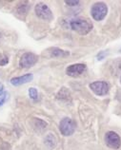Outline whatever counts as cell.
I'll return each instance as SVG.
<instances>
[{"instance_id": "cell-1", "label": "cell", "mask_w": 121, "mask_h": 150, "mask_svg": "<svg viewBox=\"0 0 121 150\" xmlns=\"http://www.w3.org/2000/svg\"><path fill=\"white\" fill-rule=\"evenodd\" d=\"M70 27L80 35H86L93 30V24L86 18H75L70 22Z\"/></svg>"}, {"instance_id": "cell-2", "label": "cell", "mask_w": 121, "mask_h": 150, "mask_svg": "<svg viewBox=\"0 0 121 150\" xmlns=\"http://www.w3.org/2000/svg\"><path fill=\"white\" fill-rule=\"evenodd\" d=\"M108 13V8L103 2H97L93 4L91 9L92 17L96 21H101L106 17Z\"/></svg>"}, {"instance_id": "cell-3", "label": "cell", "mask_w": 121, "mask_h": 150, "mask_svg": "<svg viewBox=\"0 0 121 150\" xmlns=\"http://www.w3.org/2000/svg\"><path fill=\"white\" fill-rule=\"evenodd\" d=\"M76 129V124L71 118H64L62 119L59 125V130L62 135L71 136L75 133Z\"/></svg>"}, {"instance_id": "cell-4", "label": "cell", "mask_w": 121, "mask_h": 150, "mask_svg": "<svg viewBox=\"0 0 121 150\" xmlns=\"http://www.w3.org/2000/svg\"><path fill=\"white\" fill-rule=\"evenodd\" d=\"M36 11V14L42 20L51 21L53 19V14L52 13L51 9L44 3H38L36 5L34 8Z\"/></svg>"}, {"instance_id": "cell-5", "label": "cell", "mask_w": 121, "mask_h": 150, "mask_svg": "<svg viewBox=\"0 0 121 150\" xmlns=\"http://www.w3.org/2000/svg\"><path fill=\"white\" fill-rule=\"evenodd\" d=\"M38 61V56L32 52H26L19 60V66L21 69H29L34 66Z\"/></svg>"}, {"instance_id": "cell-6", "label": "cell", "mask_w": 121, "mask_h": 150, "mask_svg": "<svg viewBox=\"0 0 121 150\" xmlns=\"http://www.w3.org/2000/svg\"><path fill=\"white\" fill-rule=\"evenodd\" d=\"M105 142L109 147L112 149H118L121 145V140L117 133L114 131H109L105 135Z\"/></svg>"}, {"instance_id": "cell-7", "label": "cell", "mask_w": 121, "mask_h": 150, "mask_svg": "<svg viewBox=\"0 0 121 150\" xmlns=\"http://www.w3.org/2000/svg\"><path fill=\"white\" fill-rule=\"evenodd\" d=\"M90 88H91L95 94L98 96L106 95L109 92V85L106 82L98 81V82H93L90 85Z\"/></svg>"}, {"instance_id": "cell-8", "label": "cell", "mask_w": 121, "mask_h": 150, "mask_svg": "<svg viewBox=\"0 0 121 150\" xmlns=\"http://www.w3.org/2000/svg\"><path fill=\"white\" fill-rule=\"evenodd\" d=\"M86 69H87V67H86L85 64H73L68 67L67 69H66V73L69 76L77 77L82 73H84L86 71Z\"/></svg>"}, {"instance_id": "cell-9", "label": "cell", "mask_w": 121, "mask_h": 150, "mask_svg": "<svg viewBox=\"0 0 121 150\" xmlns=\"http://www.w3.org/2000/svg\"><path fill=\"white\" fill-rule=\"evenodd\" d=\"M33 79V75L32 73H28L25 74L23 76H19V77H14L11 80V84L14 86H18L21 85L27 84V83L31 82Z\"/></svg>"}, {"instance_id": "cell-10", "label": "cell", "mask_w": 121, "mask_h": 150, "mask_svg": "<svg viewBox=\"0 0 121 150\" xmlns=\"http://www.w3.org/2000/svg\"><path fill=\"white\" fill-rule=\"evenodd\" d=\"M49 56L50 57H53V58H64V57H67L70 55V52L67 50H61L59 48H52V49H49Z\"/></svg>"}, {"instance_id": "cell-11", "label": "cell", "mask_w": 121, "mask_h": 150, "mask_svg": "<svg viewBox=\"0 0 121 150\" xmlns=\"http://www.w3.org/2000/svg\"><path fill=\"white\" fill-rule=\"evenodd\" d=\"M29 9H30V5H29V3L28 2H23L21 4H19V5L17 6L16 8V14H17V16H19V15H22L23 14V18H25L26 16V14L28 13V11H29Z\"/></svg>"}, {"instance_id": "cell-12", "label": "cell", "mask_w": 121, "mask_h": 150, "mask_svg": "<svg viewBox=\"0 0 121 150\" xmlns=\"http://www.w3.org/2000/svg\"><path fill=\"white\" fill-rule=\"evenodd\" d=\"M29 95L31 97V99H33V101H37V99H38V92H37L36 88H31L29 89Z\"/></svg>"}, {"instance_id": "cell-13", "label": "cell", "mask_w": 121, "mask_h": 150, "mask_svg": "<svg viewBox=\"0 0 121 150\" xmlns=\"http://www.w3.org/2000/svg\"><path fill=\"white\" fill-rule=\"evenodd\" d=\"M9 98V93L7 91H2L0 92V106H2L5 102L7 101V99Z\"/></svg>"}, {"instance_id": "cell-14", "label": "cell", "mask_w": 121, "mask_h": 150, "mask_svg": "<svg viewBox=\"0 0 121 150\" xmlns=\"http://www.w3.org/2000/svg\"><path fill=\"white\" fill-rule=\"evenodd\" d=\"M9 63V57L6 54L0 53V66H6Z\"/></svg>"}, {"instance_id": "cell-15", "label": "cell", "mask_w": 121, "mask_h": 150, "mask_svg": "<svg viewBox=\"0 0 121 150\" xmlns=\"http://www.w3.org/2000/svg\"><path fill=\"white\" fill-rule=\"evenodd\" d=\"M107 55V51L106 50H103V51H100V52L98 53V55H97V60L100 61L102 60V59L105 58V56Z\"/></svg>"}, {"instance_id": "cell-16", "label": "cell", "mask_w": 121, "mask_h": 150, "mask_svg": "<svg viewBox=\"0 0 121 150\" xmlns=\"http://www.w3.org/2000/svg\"><path fill=\"white\" fill-rule=\"evenodd\" d=\"M65 3L68 4L69 6H76L79 4V1L78 0H76V1H71V0H70V1H65Z\"/></svg>"}, {"instance_id": "cell-17", "label": "cell", "mask_w": 121, "mask_h": 150, "mask_svg": "<svg viewBox=\"0 0 121 150\" xmlns=\"http://www.w3.org/2000/svg\"><path fill=\"white\" fill-rule=\"evenodd\" d=\"M3 89H4V86H3V84H1V83H0V92H2Z\"/></svg>"}, {"instance_id": "cell-18", "label": "cell", "mask_w": 121, "mask_h": 150, "mask_svg": "<svg viewBox=\"0 0 121 150\" xmlns=\"http://www.w3.org/2000/svg\"><path fill=\"white\" fill-rule=\"evenodd\" d=\"M120 83H121V77H120Z\"/></svg>"}, {"instance_id": "cell-19", "label": "cell", "mask_w": 121, "mask_h": 150, "mask_svg": "<svg viewBox=\"0 0 121 150\" xmlns=\"http://www.w3.org/2000/svg\"><path fill=\"white\" fill-rule=\"evenodd\" d=\"M120 52H121V50H120Z\"/></svg>"}]
</instances>
